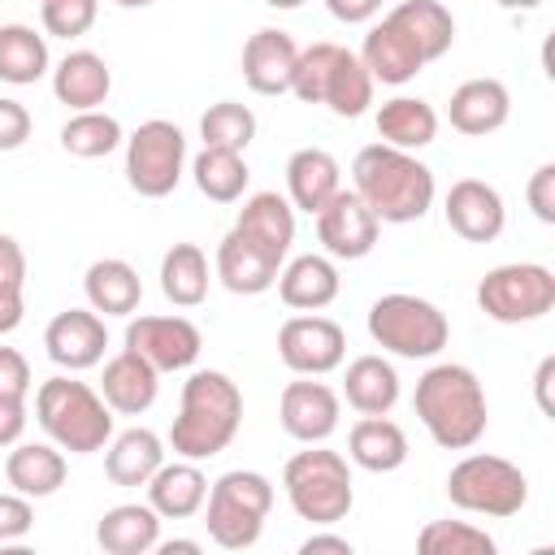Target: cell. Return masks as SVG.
Returning a JSON list of instances; mask_svg holds the SVG:
<instances>
[{"label":"cell","mask_w":555,"mask_h":555,"mask_svg":"<svg viewBox=\"0 0 555 555\" xmlns=\"http://www.w3.org/2000/svg\"><path fill=\"white\" fill-rule=\"evenodd\" d=\"M351 191L373 208L377 221L386 225H408L421 221L434 204V169L416 160V152L390 147V143H369L351 160Z\"/></svg>","instance_id":"6da1fadb"},{"label":"cell","mask_w":555,"mask_h":555,"mask_svg":"<svg viewBox=\"0 0 555 555\" xmlns=\"http://www.w3.org/2000/svg\"><path fill=\"white\" fill-rule=\"evenodd\" d=\"M243 425V390L221 369H195L182 382V403L169 425V447L182 460L221 455Z\"/></svg>","instance_id":"7a4b0ae2"},{"label":"cell","mask_w":555,"mask_h":555,"mask_svg":"<svg viewBox=\"0 0 555 555\" xmlns=\"http://www.w3.org/2000/svg\"><path fill=\"white\" fill-rule=\"evenodd\" d=\"M412 408L421 416V425L429 429V438L442 451H468L481 442L486 425H490V403L486 390L477 382V373L468 364H434L421 373Z\"/></svg>","instance_id":"3957f363"},{"label":"cell","mask_w":555,"mask_h":555,"mask_svg":"<svg viewBox=\"0 0 555 555\" xmlns=\"http://www.w3.org/2000/svg\"><path fill=\"white\" fill-rule=\"evenodd\" d=\"M35 421L69 455L104 451L108 438H113V408L104 403V395L95 386H87V382H78L69 373H56V377L39 382Z\"/></svg>","instance_id":"277c9868"},{"label":"cell","mask_w":555,"mask_h":555,"mask_svg":"<svg viewBox=\"0 0 555 555\" xmlns=\"http://www.w3.org/2000/svg\"><path fill=\"white\" fill-rule=\"evenodd\" d=\"M373 87L377 82L369 78V69L360 65V56L347 52L343 43L321 39V43L299 48L291 91L304 104H325L334 117H360L373 104Z\"/></svg>","instance_id":"5b68a950"},{"label":"cell","mask_w":555,"mask_h":555,"mask_svg":"<svg viewBox=\"0 0 555 555\" xmlns=\"http://www.w3.org/2000/svg\"><path fill=\"white\" fill-rule=\"evenodd\" d=\"M282 486H286L295 516L308 525H338V520H347V512L356 503L351 464H347V455L330 451L325 442H308V451H295L282 468Z\"/></svg>","instance_id":"8992f818"},{"label":"cell","mask_w":555,"mask_h":555,"mask_svg":"<svg viewBox=\"0 0 555 555\" xmlns=\"http://www.w3.org/2000/svg\"><path fill=\"white\" fill-rule=\"evenodd\" d=\"M269 507H273V481L256 468H230L208 486V499L199 512H204L208 538L221 551H247L260 542Z\"/></svg>","instance_id":"52a82bcc"},{"label":"cell","mask_w":555,"mask_h":555,"mask_svg":"<svg viewBox=\"0 0 555 555\" xmlns=\"http://www.w3.org/2000/svg\"><path fill=\"white\" fill-rule=\"evenodd\" d=\"M369 338L399 360H434L451 338V321L438 304L408 291H390L369 308Z\"/></svg>","instance_id":"ba28073f"},{"label":"cell","mask_w":555,"mask_h":555,"mask_svg":"<svg viewBox=\"0 0 555 555\" xmlns=\"http://www.w3.org/2000/svg\"><path fill=\"white\" fill-rule=\"evenodd\" d=\"M447 499L460 512L503 520V516H516L529 503V477L520 473V464H512L503 455L473 451L447 473Z\"/></svg>","instance_id":"9c48e42d"},{"label":"cell","mask_w":555,"mask_h":555,"mask_svg":"<svg viewBox=\"0 0 555 555\" xmlns=\"http://www.w3.org/2000/svg\"><path fill=\"white\" fill-rule=\"evenodd\" d=\"M477 308L499 325H525L555 308V273L533 260L494 264L477 282Z\"/></svg>","instance_id":"30bf717a"},{"label":"cell","mask_w":555,"mask_h":555,"mask_svg":"<svg viewBox=\"0 0 555 555\" xmlns=\"http://www.w3.org/2000/svg\"><path fill=\"white\" fill-rule=\"evenodd\" d=\"M182 165H186V134L165 117L139 121L134 134L126 139V182L143 199H165L182 182Z\"/></svg>","instance_id":"8fae6325"},{"label":"cell","mask_w":555,"mask_h":555,"mask_svg":"<svg viewBox=\"0 0 555 555\" xmlns=\"http://www.w3.org/2000/svg\"><path fill=\"white\" fill-rule=\"evenodd\" d=\"M278 356L291 373L299 377H325L343 364L347 356V334L338 321L321 317V312H299L286 317L278 330Z\"/></svg>","instance_id":"7c38bea8"},{"label":"cell","mask_w":555,"mask_h":555,"mask_svg":"<svg viewBox=\"0 0 555 555\" xmlns=\"http://www.w3.org/2000/svg\"><path fill=\"white\" fill-rule=\"evenodd\" d=\"M126 347L139 351L156 373H178L199 360L204 334L186 317H134L126 325Z\"/></svg>","instance_id":"4fadbf2b"},{"label":"cell","mask_w":555,"mask_h":555,"mask_svg":"<svg viewBox=\"0 0 555 555\" xmlns=\"http://www.w3.org/2000/svg\"><path fill=\"white\" fill-rule=\"evenodd\" d=\"M317 221V243L334 256V260H364L377 247V230L382 221L373 217V208L356 195V191H334V199L312 217Z\"/></svg>","instance_id":"5bb4252c"},{"label":"cell","mask_w":555,"mask_h":555,"mask_svg":"<svg viewBox=\"0 0 555 555\" xmlns=\"http://www.w3.org/2000/svg\"><path fill=\"white\" fill-rule=\"evenodd\" d=\"M43 347H48V360L56 369H65V373L95 369L104 360V347H108L104 317L95 308H65V312H56L48 321Z\"/></svg>","instance_id":"9a60e30c"},{"label":"cell","mask_w":555,"mask_h":555,"mask_svg":"<svg viewBox=\"0 0 555 555\" xmlns=\"http://www.w3.org/2000/svg\"><path fill=\"white\" fill-rule=\"evenodd\" d=\"M338 416H343L338 395L312 377L286 382V390L278 399V421L295 442H325L338 429Z\"/></svg>","instance_id":"2e32d148"},{"label":"cell","mask_w":555,"mask_h":555,"mask_svg":"<svg viewBox=\"0 0 555 555\" xmlns=\"http://www.w3.org/2000/svg\"><path fill=\"white\" fill-rule=\"evenodd\" d=\"M442 212H447V225H451L464 243H494V238L503 234V225H507L503 195H499L490 182H481V178H460V182H451Z\"/></svg>","instance_id":"e0dca14e"},{"label":"cell","mask_w":555,"mask_h":555,"mask_svg":"<svg viewBox=\"0 0 555 555\" xmlns=\"http://www.w3.org/2000/svg\"><path fill=\"white\" fill-rule=\"evenodd\" d=\"M230 230H238L251 247H260L269 260L282 264L286 251H291V243H295V208L278 191H256V195L243 199V208H238V217H234Z\"/></svg>","instance_id":"ac0fdd59"},{"label":"cell","mask_w":555,"mask_h":555,"mask_svg":"<svg viewBox=\"0 0 555 555\" xmlns=\"http://www.w3.org/2000/svg\"><path fill=\"white\" fill-rule=\"evenodd\" d=\"M295 61H299V43L278 26H264L243 43V82L256 95H282L291 91Z\"/></svg>","instance_id":"d6986e66"},{"label":"cell","mask_w":555,"mask_h":555,"mask_svg":"<svg viewBox=\"0 0 555 555\" xmlns=\"http://www.w3.org/2000/svg\"><path fill=\"white\" fill-rule=\"evenodd\" d=\"M507 117H512V95L499 78H468L447 100V121L460 134H473V139L503 130Z\"/></svg>","instance_id":"ffe728a7"},{"label":"cell","mask_w":555,"mask_h":555,"mask_svg":"<svg viewBox=\"0 0 555 555\" xmlns=\"http://www.w3.org/2000/svg\"><path fill=\"white\" fill-rule=\"evenodd\" d=\"M156 390H160V373L130 347H121L113 360H104V373H100V395L113 412L121 416H139L156 403Z\"/></svg>","instance_id":"44dd1931"},{"label":"cell","mask_w":555,"mask_h":555,"mask_svg":"<svg viewBox=\"0 0 555 555\" xmlns=\"http://www.w3.org/2000/svg\"><path fill=\"white\" fill-rule=\"evenodd\" d=\"M386 22L421 52L425 65L447 56L451 43H455V17H451V9L442 0H399L386 13Z\"/></svg>","instance_id":"7402d4cb"},{"label":"cell","mask_w":555,"mask_h":555,"mask_svg":"<svg viewBox=\"0 0 555 555\" xmlns=\"http://www.w3.org/2000/svg\"><path fill=\"white\" fill-rule=\"evenodd\" d=\"M273 286H278V295H282L286 308H295V312H321V308H330L338 299L343 278H338V269H334L330 256L308 251V256H295L286 269H278V282Z\"/></svg>","instance_id":"603a6c76"},{"label":"cell","mask_w":555,"mask_h":555,"mask_svg":"<svg viewBox=\"0 0 555 555\" xmlns=\"http://www.w3.org/2000/svg\"><path fill=\"white\" fill-rule=\"evenodd\" d=\"M208 499V477L199 473V460H173L160 464L147 477V503L156 507L160 520H191Z\"/></svg>","instance_id":"cb8c5ba5"},{"label":"cell","mask_w":555,"mask_h":555,"mask_svg":"<svg viewBox=\"0 0 555 555\" xmlns=\"http://www.w3.org/2000/svg\"><path fill=\"white\" fill-rule=\"evenodd\" d=\"M108 91H113V74H108V65H104V56L91 52V48L65 52V56L56 61V69H52V95H56L61 104H69L74 113L100 108V104L108 100Z\"/></svg>","instance_id":"d4e9b609"},{"label":"cell","mask_w":555,"mask_h":555,"mask_svg":"<svg viewBox=\"0 0 555 555\" xmlns=\"http://www.w3.org/2000/svg\"><path fill=\"white\" fill-rule=\"evenodd\" d=\"M338 186H343V169H338V160L325 147H299L286 160V195H291V208L317 217L334 199Z\"/></svg>","instance_id":"484cf974"},{"label":"cell","mask_w":555,"mask_h":555,"mask_svg":"<svg viewBox=\"0 0 555 555\" xmlns=\"http://www.w3.org/2000/svg\"><path fill=\"white\" fill-rule=\"evenodd\" d=\"M82 291H87V304L100 312V317H130L139 312L143 304V282H139V269L121 256H104V260H91L87 273H82Z\"/></svg>","instance_id":"4316f807"},{"label":"cell","mask_w":555,"mask_h":555,"mask_svg":"<svg viewBox=\"0 0 555 555\" xmlns=\"http://www.w3.org/2000/svg\"><path fill=\"white\" fill-rule=\"evenodd\" d=\"M65 473H69V464H65V455H61L56 442H13L9 460H4L9 486L17 494H26V499L56 494L65 486Z\"/></svg>","instance_id":"83f0119b"},{"label":"cell","mask_w":555,"mask_h":555,"mask_svg":"<svg viewBox=\"0 0 555 555\" xmlns=\"http://www.w3.org/2000/svg\"><path fill=\"white\" fill-rule=\"evenodd\" d=\"M347 455L364 473H395L408 464V434L390 416H360L347 434Z\"/></svg>","instance_id":"f1b7e54d"},{"label":"cell","mask_w":555,"mask_h":555,"mask_svg":"<svg viewBox=\"0 0 555 555\" xmlns=\"http://www.w3.org/2000/svg\"><path fill=\"white\" fill-rule=\"evenodd\" d=\"M95 542L108 555H147L160 542V516L152 503H117L100 516Z\"/></svg>","instance_id":"f546056e"},{"label":"cell","mask_w":555,"mask_h":555,"mask_svg":"<svg viewBox=\"0 0 555 555\" xmlns=\"http://www.w3.org/2000/svg\"><path fill=\"white\" fill-rule=\"evenodd\" d=\"M360 65L369 69L373 82H386V87H403V82H412V78L425 69L421 52H416L386 17H382L377 26H369L364 48H360Z\"/></svg>","instance_id":"4dcf8cb0"},{"label":"cell","mask_w":555,"mask_h":555,"mask_svg":"<svg viewBox=\"0 0 555 555\" xmlns=\"http://www.w3.org/2000/svg\"><path fill=\"white\" fill-rule=\"evenodd\" d=\"M278 260H269L260 247H251L238 230H230L217 243V278L230 295H264L278 282Z\"/></svg>","instance_id":"1f68e13d"},{"label":"cell","mask_w":555,"mask_h":555,"mask_svg":"<svg viewBox=\"0 0 555 555\" xmlns=\"http://www.w3.org/2000/svg\"><path fill=\"white\" fill-rule=\"evenodd\" d=\"M343 395L360 416H386L399 403V373L386 356H356L343 373Z\"/></svg>","instance_id":"d6a6232c"},{"label":"cell","mask_w":555,"mask_h":555,"mask_svg":"<svg viewBox=\"0 0 555 555\" xmlns=\"http://www.w3.org/2000/svg\"><path fill=\"white\" fill-rule=\"evenodd\" d=\"M165 464V442L160 434L134 425L117 438H108V451H104V473L113 486H147V477Z\"/></svg>","instance_id":"836d02e7"},{"label":"cell","mask_w":555,"mask_h":555,"mask_svg":"<svg viewBox=\"0 0 555 555\" xmlns=\"http://www.w3.org/2000/svg\"><path fill=\"white\" fill-rule=\"evenodd\" d=\"M377 134L390 147L421 152V147H429L438 139V113L421 95H395V100H386L377 108Z\"/></svg>","instance_id":"e575fe53"},{"label":"cell","mask_w":555,"mask_h":555,"mask_svg":"<svg viewBox=\"0 0 555 555\" xmlns=\"http://www.w3.org/2000/svg\"><path fill=\"white\" fill-rule=\"evenodd\" d=\"M160 295L173 308H195L208 299V256L195 243H173L160 256Z\"/></svg>","instance_id":"d590c367"},{"label":"cell","mask_w":555,"mask_h":555,"mask_svg":"<svg viewBox=\"0 0 555 555\" xmlns=\"http://www.w3.org/2000/svg\"><path fill=\"white\" fill-rule=\"evenodd\" d=\"M52 56H48V39L35 26L9 22L0 26V82L9 87H30L48 74Z\"/></svg>","instance_id":"8d00e7d4"},{"label":"cell","mask_w":555,"mask_h":555,"mask_svg":"<svg viewBox=\"0 0 555 555\" xmlns=\"http://www.w3.org/2000/svg\"><path fill=\"white\" fill-rule=\"evenodd\" d=\"M191 178L199 186V195H208L212 204H234L247 191V160L243 152H225V147H204L191 160Z\"/></svg>","instance_id":"74e56055"},{"label":"cell","mask_w":555,"mask_h":555,"mask_svg":"<svg viewBox=\"0 0 555 555\" xmlns=\"http://www.w3.org/2000/svg\"><path fill=\"white\" fill-rule=\"evenodd\" d=\"M121 143H126L121 121L113 113H104V108H82L61 126V147L69 156H78V160H100V156L117 152Z\"/></svg>","instance_id":"f35d334b"},{"label":"cell","mask_w":555,"mask_h":555,"mask_svg":"<svg viewBox=\"0 0 555 555\" xmlns=\"http://www.w3.org/2000/svg\"><path fill=\"white\" fill-rule=\"evenodd\" d=\"M199 139L204 147H225V152H247L256 139V113L238 100H217L199 117Z\"/></svg>","instance_id":"ab89813d"},{"label":"cell","mask_w":555,"mask_h":555,"mask_svg":"<svg viewBox=\"0 0 555 555\" xmlns=\"http://www.w3.org/2000/svg\"><path fill=\"white\" fill-rule=\"evenodd\" d=\"M421 555H494V538L468 520H429L416 533Z\"/></svg>","instance_id":"60d3db41"},{"label":"cell","mask_w":555,"mask_h":555,"mask_svg":"<svg viewBox=\"0 0 555 555\" xmlns=\"http://www.w3.org/2000/svg\"><path fill=\"white\" fill-rule=\"evenodd\" d=\"M95 13H100V0H39V17H43V30L56 35V39H78L95 26Z\"/></svg>","instance_id":"b9f144b4"},{"label":"cell","mask_w":555,"mask_h":555,"mask_svg":"<svg viewBox=\"0 0 555 555\" xmlns=\"http://www.w3.org/2000/svg\"><path fill=\"white\" fill-rule=\"evenodd\" d=\"M525 199H529V208H533V217H538L542 225H555V165H551V160L529 173Z\"/></svg>","instance_id":"7bdbcfd3"},{"label":"cell","mask_w":555,"mask_h":555,"mask_svg":"<svg viewBox=\"0 0 555 555\" xmlns=\"http://www.w3.org/2000/svg\"><path fill=\"white\" fill-rule=\"evenodd\" d=\"M30 525H35V507H30V499L26 494H0V542H17V538H26L30 533Z\"/></svg>","instance_id":"ee69618b"},{"label":"cell","mask_w":555,"mask_h":555,"mask_svg":"<svg viewBox=\"0 0 555 555\" xmlns=\"http://www.w3.org/2000/svg\"><path fill=\"white\" fill-rule=\"evenodd\" d=\"M30 139V113L22 100L0 95V152H17Z\"/></svg>","instance_id":"f6af8a7d"},{"label":"cell","mask_w":555,"mask_h":555,"mask_svg":"<svg viewBox=\"0 0 555 555\" xmlns=\"http://www.w3.org/2000/svg\"><path fill=\"white\" fill-rule=\"evenodd\" d=\"M0 395H30V364L17 347H0Z\"/></svg>","instance_id":"bcb514c9"},{"label":"cell","mask_w":555,"mask_h":555,"mask_svg":"<svg viewBox=\"0 0 555 555\" xmlns=\"http://www.w3.org/2000/svg\"><path fill=\"white\" fill-rule=\"evenodd\" d=\"M0 286H26V251L13 234H0Z\"/></svg>","instance_id":"7dc6e473"},{"label":"cell","mask_w":555,"mask_h":555,"mask_svg":"<svg viewBox=\"0 0 555 555\" xmlns=\"http://www.w3.org/2000/svg\"><path fill=\"white\" fill-rule=\"evenodd\" d=\"M26 429V399L22 395H0V447L22 442Z\"/></svg>","instance_id":"c3c4849f"},{"label":"cell","mask_w":555,"mask_h":555,"mask_svg":"<svg viewBox=\"0 0 555 555\" xmlns=\"http://www.w3.org/2000/svg\"><path fill=\"white\" fill-rule=\"evenodd\" d=\"M330 17H338L343 26H360V22H373L382 0H325Z\"/></svg>","instance_id":"681fc988"},{"label":"cell","mask_w":555,"mask_h":555,"mask_svg":"<svg viewBox=\"0 0 555 555\" xmlns=\"http://www.w3.org/2000/svg\"><path fill=\"white\" fill-rule=\"evenodd\" d=\"M356 546H351V538H343V533H308L304 542H299V555H351Z\"/></svg>","instance_id":"f907efd6"},{"label":"cell","mask_w":555,"mask_h":555,"mask_svg":"<svg viewBox=\"0 0 555 555\" xmlns=\"http://www.w3.org/2000/svg\"><path fill=\"white\" fill-rule=\"evenodd\" d=\"M26 317V299L22 286H0V334H13Z\"/></svg>","instance_id":"816d5d0a"},{"label":"cell","mask_w":555,"mask_h":555,"mask_svg":"<svg viewBox=\"0 0 555 555\" xmlns=\"http://www.w3.org/2000/svg\"><path fill=\"white\" fill-rule=\"evenodd\" d=\"M551 377H555V356H546L542 364H538V373H533V395H538V408L551 416L555 412V403H551Z\"/></svg>","instance_id":"f5cc1de1"},{"label":"cell","mask_w":555,"mask_h":555,"mask_svg":"<svg viewBox=\"0 0 555 555\" xmlns=\"http://www.w3.org/2000/svg\"><path fill=\"white\" fill-rule=\"evenodd\" d=\"M156 551L160 555H199L204 546L195 538H169V542H156Z\"/></svg>","instance_id":"db71d44e"},{"label":"cell","mask_w":555,"mask_h":555,"mask_svg":"<svg viewBox=\"0 0 555 555\" xmlns=\"http://www.w3.org/2000/svg\"><path fill=\"white\" fill-rule=\"evenodd\" d=\"M499 9H516V13H529V9H538L542 0H494Z\"/></svg>","instance_id":"11a10c76"},{"label":"cell","mask_w":555,"mask_h":555,"mask_svg":"<svg viewBox=\"0 0 555 555\" xmlns=\"http://www.w3.org/2000/svg\"><path fill=\"white\" fill-rule=\"evenodd\" d=\"M113 4H121V9H147V4H156V0H113Z\"/></svg>","instance_id":"9f6ffc18"},{"label":"cell","mask_w":555,"mask_h":555,"mask_svg":"<svg viewBox=\"0 0 555 555\" xmlns=\"http://www.w3.org/2000/svg\"><path fill=\"white\" fill-rule=\"evenodd\" d=\"M264 4H269V9H299L304 0H264Z\"/></svg>","instance_id":"6f0895ef"},{"label":"cell","mask_w":555,"mask_h":555,"mask_svg":"<svg viewBox=\"0 0 555 555\" xmlns=\"http://www.w3.org/2000/svg\"><path fill=\"white\" fill-rule=\"evenodd\" d=\"M30 4H39V0H30Z\"/></svg>","instance_id":"680465c9"}]
</instances>
